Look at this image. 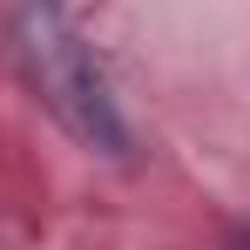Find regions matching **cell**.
<instances>
[{
	"label": "cell",
	"mask_w": 250,
	"mask_h": 250,
	"mask_svg": "<svg viewBox=\"0 0 250 250\" xmlns=\"http://www.w3.org/2000/svg\"><path fill=\"white\" fill-rule=\"evenodd\" d=\"M27 47H34V68H41V82H47L54 115L75 128L88 149L128 156V122H122V108H115V95H108V75L95 68L88 41L61 21L54 0H34V14H27Z\"/></svg>",
	"instance_id": "1"
},
{
	"label": "cell",
	"mask_w": 250,
	"mask_h": 250,
	"mask_svg": "<svg viewBox=\"0 0 250 250\" xmlns=\"http://www.w3.org/2000/svg\"><path fill=\"white\" fill-rule=\"evenodd\" d=\"M237 250H250V230H237Z\"/></svg>",
	"instance_id": "2"
}]
</instances>
